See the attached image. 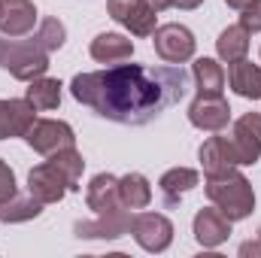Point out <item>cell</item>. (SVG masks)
I'll list each match as a JSON object with an SVG mask.
<instances>
[{
	"label": "cell",
	"mask_w": 261,
	"mask_h": 258,
	"mask_svg": "<svg viewBox=\"0 0 261 258\" xmlns=\"http://www.w3.org/2000/svg\"><path fill=\"white\" fill-rule=\"evenodd\" d=\"M70 94L110 122L146 125L167 107L182 100L186 73L176 67L149 70L140 64H113L107 70L73 76Z\"/></svg>",
	"instance_id": "1"
},
{
	"label": "cell",
	"mask_w": 261,
	"mask_h": 258,
	"mask_svg": "<svg viewBox=\"0 0 261 258\" xmlns=\"http://www.w3.org/2000/svg\"><path fill=\"white\" fill-rule=\"evenodd\" d=\"M206 197L231 222L249 219L252 210H255V192H252L249 179L243 173H237V167L222 173V176H206Z\"/></svg>",
	"instance_id": "2"
},
{
	"label": "cell",
	"mask_w": 261,
	"mask_h": 258,
	"mask_svg": "<svg viewBox=\"0 0 261 258\" xmlns=\"http://www.w3.org/2000/svg\"><path fill=\"white\" fill-rule=\"evenodd\" d=\"M0 70L9 76L31 82L37 76H46L49 70V52L37 37L31 40H15V37H0Z\"/></svg>",
	"instance_id": "3"
},
{
	"label": "cell",
	"mask_w": 261,
	"mask_h": 258,
	"mask_svg": "<svg viewBox=\"0 0 261 258\" xmlns=\"http://www.w3.org/2000/svg\"><path fill=\"white\" fill-rule=\"evenodd\" d=\"M152 43H155V55L164 61V64H186L195 58V34L186 28V24H161L155 28L152 34Z\"/></svg>",
	"instance_id": "4"
},
{
	"label": "cell",
	"mask_w": 261,
	"mask_h": 258,
	"mask_svg": "<svg viewBox=\"0 0 261 258\" xmlns=\"http://www.w3.org/2000/svg\"><path fill=\"white\" fill-rule=\"evenodd\" d=\"M24 140H28V146L34 149V152H40V155H55V152H61V149H70V146H76V134L73 128L61 122V119H37L31 131L24 134Z\"/></svg>",
	"instance_id": "5"
},
{
	"label": "cell",
	"mask_w": 261,
	"mask_h": 258,
	"mask_svg": "<svg viewBox=\"0 0 261 258\" xmlns=\"http://www.w3.org/2000/svg\"><path fill=\"white\" fill-rule=\"evenodd\" d=\"M130 234L146 252H164L173 243V222L164 213H137L130 222Z\"/></svg>",
	"instance_id": "6"
},
{
	"label": "cell",
	"mask_w": 261,
	"mask_h": 258,
	"mask_svg": "<svg viewBox=\"0 0 261 258\" xmlns=\"http://www.w3.org/2000/svg\"><path fill=\"white\" fill-rule=\"evenodd\" d=\"M107 12L113 21L128 28L134 37H152L155 34L158 12L146 0H107Z\"/></svg>",
	"instance_id": "7"
},
{
	"label": "cell",
	"mask_w": 261,
	"mask_h": 258,
	"mask_svg": "<svg viewBox=\"0 0 261 258\" xmlns=\"http://www.w3.org/2000/svg\"><path fill=\"white\" fill-rule=\"evenodd\" d=\"M130 210L125 207H116L110 213H97V219L91 222H76V237H85V240H116L122 234H130Z\"/></svg>",
	"instance_id": "8"
},
{
	"label": "cell",
	"mask_w": 261,
	"mask_h": 258,
	"mask_svg": "<svg viewBox=\"0 0 261 258\" xmlns=\"http://www.w3.org/2000/svg\"><path fill=\"white\" fill-rule=\"evenodd\" d=\"M231 146L237 155V164H255L261 158V113H246L231 128Z\"/></svg>",
	"instance_id": "9"
},
{
	"label": "cell",
	"mask_w": 261,
	"mask_h": 258,
	"mask_svg": "<svg viewBox=\"0 0 261 258\" xmlns=\"http://www.w3.org/2000/svg\"><path fill=\"white\" fill-rule=\"evenodd\" d=\"M189 122L197 131L219 134L231 122V107H228V100L222 94H197L195 104L189 107Z\"/></svg>",
	"instance_id": "10"
},
{
	"label": "cell",
	"mask_w": 261,
	"mask_h": 258,
	"mask_svg": "<svg viewBox=\"0 0 261 258\" xmlns=\"http://www.w3.org/2000/svg\"><path fill=\"white\" fill-rule=\"evenodd\" d=\"M28 192L34 194L37 200H43V203H58L70 192V186H67L64 173L52 161H46V164H37L28 173Z\"/></svg>",
	"instance_id": "11"
},
{
	"label": "cell",
	"mask_w": 261,
	"mask_h": 258,
	"mask_svg": "<svg viewBox=\"0 0 261 258\" xmlns=\"http://www.w3.org/2000/svg\"><path fill=\"white\" fill-rule=\"evenodd\" d=\"M231 225H234V222H231L219 207H206V210H200L195 216L192 231H195V240L203 249H216V246H222V243L231 237Z\"/></svg>",
	"instance_id": "12"
},
{
	"label": "cell",
	"mask_w": 261,
	"mask_h": 258,
	"mask_svg": "<svg viewBox=\"0 0 261 258\" xmlns=\"http://www.w3.org/2000/svg\"><path fill=\"white\" fill-rule=\"evenodd\" d=\"M37 24L34 0H0V34L3 37H24Z\"/></svg>",
	"instance_id": "13"
},
{
	"label": "cell",
	"mask_w": 261,
	"mask_h": 258,
	"mask_svg": "<svg viewBox=\"0 0 261 258\" xmlns=\"http://www.w3.org/2000/svg\"><path fill=\"white\" fill-rule=\"evenodd\" d=\"M197 155H200V167H203L206 176H222V173L240 167L237 164V155H234V146H231L228 137H210L200 146Z\"/></svg>",
	"instance_id": "14"
},
{
	"label": "cell",
	"mask_w": 261,
	"mask_h": 258,
	"mask_svg": "<svg viewBox=\"0 0 261 258\" xmlns=\"http://www.w3.org/2000/svg\"><path fill=\"white\" fill-rule=\"evenodd\" d=\"M34 122H37V113L28 97L24 100H0V140L24 137Z\"/></svg>",
	"instance_id": "15"
},
{
	"label": "cell",
	"mask_w": 261,
	"mask_h": 258,
	"mask_svg": "<svg viewBox=\"0 0 261 258\" xmlns=\"http://www.w3.org/2000/svg\"><path fill=\"white\" fill-rule=\"evenodd\" d=\"M88 52L97 64H122L134 55V43L125 34H97Z\"/></svg>",
	"instance_id": "16"
},
{
	"label": "cell",
	"mask_w": 261,
	"mask_h": 258,
	"mask_svg": "<svg viewBox=\"0 0 261 258\" xmlns=\"http://www.w3.org/2000/svg\"><path fill=\"white\" fill-rule=\"evenodd\" d=\"M228 85L246 100H261V67L246 58L228 64Z\"/></svg>",
	"instance_id": "17"
},
{
	"label": "cell",
	"mask_w": 261,
	"mask_h": 258,
	"mask_svg": "<svg viewBox=\"0 0 261 258\" xmlns=\"http://www.w3.org/2000/svg\"><path fill=\"white\" fill-rule=\"evenodd\" d=\"M85 203H88V210H94V213H110V210L122 207V200H119V179H116L113 173H97V176L88 183Z\"/></svg>",
	"instance_id": "18"
},
{
	"label": "cell",
	"mask_w": 261,
	"mask_h": 258,
	"mask_svg": "<svg viewBox=\"0 0 261 258\" xmlns=\"http://www.w3.org/2000/svg\"><path fill=\"white\" fill-rule=\"evenodd\" d=\"M119 200L125 210H146L152 203V186L143 173H125L119 179Z\"/></svg>",
	"instance_id": "19"
},
{
	"label": "cell",
	"mask_w": 261,
	"mask_h": 258,
	"mask_svg": "<svg viewBox=\"0 0 261 258\" xmlns=\"http://www.w3.org/2000/svg\"><path fill=\"white\" fill-rule=\"evenodd\" d=\"M43 200H37L34 194H12L9 200H3L0 203V222H6V225H15V222H31V219H37L40 213H43Z\"/></svg>",
	"instance_id": "20"
},
{
	"label": "cell",
	"mask_w": 261,
	"mask_h": 258,
	"mask_svg": "<svg viewBox=\"0 0 261 258\" xmlns=\"http://www.w3.org/2000/svg\"><path fill=\"white\" fill-rule=\"evenodd\" d=\"M216 52H219V58L228 61V64L246 58V52H249V31H246L243 24L225 28V31L219 34V40H216Z\"/></svg>",
	"instance_id": "21"
},
{
	"label": "cell",
	"mask_w": 261,
	"mask_h": 258,
	"mask_svg": "<svg viewBox=\"0 0 261 258\" xmlns=\"http://www.w3.org/2000/svg\"><path fill=\"white\" fill-rule=\"evenodd\" d=\"M197 94H222L225 91V70L216 58H197L192 64Z\"/></svg>",
	"instance_id": "22"
},
{
	"label": "cell",
	"mask_w": 261,
	"mask_h": 258,
	"mask_svg": "<svg viewBox=\"0 0 261 258\" xmlns=\"http://www.w3.org/2000/svg\"><path fill=\"white\" fill-rule=\"evenodd\" d=\"M197 179H200V176H197V170H192V167H173V170H167V173L161 176L158 189H161V194H164L167 203H176L186 192L195 189Z\"/></svg>",
	"instance_id": "23"
},
{
	"label": "cell",
	"mask_w": 261,
	"mask_h": 258,
	"mask_svg": "<svg viewBox=\"0 0 261 258\" xmlns=\"http://www.w3.org/2000/svg\"><path fill=\"white\" fill-rule=\"evenodd\" d=\"M34 110H58L61 104V82L58 79H49V76H37L28 82V94H24Z\"/></svg>",
	"instance_id": "24"
},
{
	"label": "cell",
	"mask_w": 261,
	"mask_h": 258,
	"mask_svg": "<svg viewBox=\"0 0 261 258\" xmlns=\"http://www.w3.org/2000/svg\"><path fill=\"white\" fill-rule=\"evenodd\" d=\"M49 161L64 173L70 192H76V189H79V179H82V170H85V158L76 152V146H70V149H61V152L49 155Z\"/></svg>",
	"instance_id": "25"
},
{
	"label": "cell",
	"mask_w": 261,
	"mask_h": 258,
	"mask_svg": "<svg viewBox=\"0 0 261 258\" xmlns=\"http://www.w3.org/2000/svg\"><path fill=\"white\" fill-rule=\"evenodd\" d=\"M37 40L43 43V49L52 55V52H58L61 46H64L67 40V31L64 24L58 21V18H43V24H40V34H37Z\"/></svg>",
	"instance_id": "26"
},
{
	"label": "cell",
	"mask_w": 261,
	"mask_h": 258,
	"mask_svg": "<svg viewBox=\"0 0 261 258\" xmlns=\"http://www.w3.org/2000/svg\"><path fill=\"white\" fill-rule=\"evenodd\" d=\"M240 24H243L249 34H258L261 31V0H249V3L240 9Z\"/></svg>",
	"instance_id": "27"
},
{
	"label": "cell",
	"mask_w": 261,
	"mask_h": 258,
	"mask_svg": "<svg viewBox=\"0 0 261 258\" xmlns=\"http://www.w3.org/2000/svg\"><path fill=\"white\" fill-rule=\"evenodd\" d=\"M12 194H15V173H12V167L0 158V203L9 200Z\"/></svg>",
	"instance_id": "28"
},
{
	"label": "cell",
	"mask_w": 261,
	"mask_h": 258,
	"mask_svg": "<svg viewBox=\"0 0 261 258\" xmlns=\"http://www.w3.org/2000/svg\"><path fill=\"white\" fill-rule=\"evenodd\" d=\"M240 255H252V258H261V231H258V240H249V243H243L240 246Z\"/></svg>",
	"instance_id": "29"
},
{
	"label": "cell",
	"mask_w": 261,
	"mask_h": 258,
	"mask_svg": "<svg viewBox=\"0 0 261 258\" xmlns=\"http://www.w3.org/2000/svg\"><path fill=\"white\" fill-rule=\"evenodd\" d=\"M146 3H149L155 12H164V9H170V6H173V0H146Z\"/></svg>",
	"instance_id": "30"
},
{
	"label": "cell",
	"mask_w": 261,
	"mask_h": 258,
	"mask_svg": "<svg viewBox=\"0 0 261 258\" xmlns=\"http://www.w3.org/2000/svg\"><path fill=\"white\" fill-rule=\"evenodd\" d=\"M200 3H203V0H173V6H176V9H197Z\"/></svg>",
	"instance_id": "31"
},
{
	"label": "cell",
	"mask_w": 261,
	"mask_h": 258,
	"mask_svg": "<svg viewBox=\"0 0 261 258\" xmlns=\"http://www.w3.org/2000/svg\"><path fill=\"white\" fill-rule=\"evenodd\" d=\"M225 3H228V6H231V9H243V6H246V3H249V0H225Z\"/></svg>",
	"instance_id": "32"
}]
</instances>
